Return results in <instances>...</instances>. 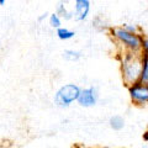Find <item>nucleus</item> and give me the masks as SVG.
<instances>
[{
	"label": "nucleus",
	"instance_id": "obj_4",
	"mask_svg": "<svg viewBox=\"0 0 148 148\" xmlns=\"http://www.w3.org/2000/svg\"><path fill=\"white\" fill-rule=\"evenodd\" d=\"M130 99L135 106H146L148 105V84L137 82L135 84L127 86Z\"/></svg>",
	"mask_w": 148,
	"mask_h": 148
},
{
	"label": "nucleus",
	"instance_id": "obj_2",
	"mask_svg": "<svg viewBox=\"0 0 148 148\" xmlns=\"http://www.w3.org/2000/svg\"><path fill=\"white\" fill-rule=\"evenodd\" d=\"M110 35L121 46V49L128 51H142V37L143 34H133L122 26L110 27Z\"/></svg>",
	"mask_w": 148,
	"mask_h": 148
},
{
	"label": "nucleus",
	"instance_id": "obj_1",
	"mask_svg": "<svg viewBox=\"0 0 148 148\" xmlns=\"http://www.w3.org/2000/svg\"><path fill=\"white\" fill-rule=\"evenodd\" d=\"M143 57L145 56L142 51L121 49L119 54L120 71H121L122 82L126 86L140 82L143 67Z\"/></svg>",
	"mask_w": 148,
	"mask_h": 148
},
{
	"label": "nucleus",
	"instance_id": "obj_6",
	"mask_svg": "<svg viewBox=\"0 0 148 148\" xmlns=\"http://www.w3.org/2000/svg\"><path fill=\"white\" fill-rule=\"evenodd\" d=\"M74 18L77 21H84L90 12V0H74Z\"/></svg>",
	"mask_w": 148,
	"mask_h": 148
},
{
	"label": "nucleus",
	"instance_id": "obj_3",
	"mask_svg": "<svg viewBox=\"0 0 148 148\" xmlns=\"http://www.w3.org/2000/svg\"><path fill=\"white\" fill-rule=\"evenodd\" d=\"M80 88L75 84H66L59 88L57 94L54 96V101L59 108H68L74 101L78 100L80 94Z\"/></svg>",
	"mask_w": 148,
	"mask_h": 148
},
{
	"label": "nucleus",
	"instance_id": "obj_15",
	"mask_svg": "<svg viewBox=\"0 0 148 148\" xmlns=\"http://www.w3.org/2000/svg\"><path fill=\"white\" fill-rule=\"evenodd\" d=\"M5 1H6V0H0V5H4V4H5Z\"/></svg>",
	"mask_w": 148,
	"mask_h": 148
},
{
	"label": "nucleus",
	"instance_id": "obj_13",
	"mask_svg": "<svg viewBox=\"0 0 148 148\" xmlns=\"http://www.w3.org/2000/svg\"><path fill=\"white\" fill-rule=\"evenodd\" d=\"M123 29H126L130 32H133V34H142V30L140 29V26L137 25H132V24H123L122 25Z\"/></svg>",
	"mask_w": 148,
	"mask_h": 148
},
{
	"label": "nucleus",
	"instance_id": "obj_9",
	"mask_svg": "<svg viewBox=\"0 0 148 148\" xmlns=\"http://www.w3.org/2000/svg\"><path fill=\"white\" fill-rule=\"evenodd\" d=\"M57 14L59 16H61L62 18H64V20H71V18L74 16V14L73 12H69L67 10V8H66V4L64 3H59L58 4V6H57Z\"/></svg>",
	"mask_w": 148,
	"mask_h": 148
},
{
	"label": "nucleus",
	"instance_id": "obj_14",
	"mask_svg": "<svg viewBox=\"0 0 148 148\" xmlns=\"http://www.w3.org/2000/svg\"><path fill=\"white\" fill-rule=\"evenodd\" d=\"M142 53L148 57V35H143L142 37Z\"/></svg>",
	"mask_w": 148,
	"mask_h": 148
},
{
	"label": "nucleus",
	"instance_id": "obj_10",
	"mask_svg": "<svg viewBox=\"0 0 148 148\" xmlns=\"http://www.w3.org/2000/svg\"><path fill=\"white\" fill-rule=\"evenodd\" d=\"M80 57H82V53L78 52V51H74V49H66L63 52V58L69 62H77Z\"/></svg>",
	"mask_w": 148,
	"mask_h": 148
},
{
	"label": "nucleus",
	"instance_id": "obj_5",
	"mask_svg": "<svg viewBox=\"0 0 148 148\" xmlns=\"http://www.w3.org/2000/svg\"><path fill=\"white\" fill-rule=\"evenodd\" d=\"M98 98H99L98 90L94 86H89L80 90V94L78 96L77 101L83 108H91V106H94L98 103Z\"/></svg>",
	"mask_w": 148,
	"mask_h": 148
},
{
	"label": "nucleus",
	"instance_id": "obj_7",
	"mask_svg": "<svg viewBox=\"0 0 148 148\" xmlns=\"http://www.w3.org/2000/svg\"><path fill=\"white\" fill-rule=\"evenodd\" d=\"M110 127L114 130V131H121V130L125 127V119L120 115H114L110 119Z\"/></svg>",
	"mask_w": 148,
	"mask_h": 148
},
{
	"label": "nucleus",
	"instance_id": "obj_12",
	"mask_svg": "<svg viewBox=\"0 0 148 148\" xmlns=\"http://www.w3.org/2000/svg\"><path fill=\"white\" fill-rule=\"evenodd\" d=\"M49 25L51 27H53V29H59V27L62 26V17L58 15L57 12L52 14V15L49 16Z\"/></svg>",
	"mask_w": 148,
	"mask_h": 148
},
{
	"label": "nucleus",
	"instance_id": "obj_8",
	"mask_svg": "<svg viewBox=\"0 0 148 148\" xmlns=\"http://www.w3.org/2000/svg\"><path fill=\"white\" fill-rule=\"evenodd\" d=\"M57 36L59 40H63V41H67V40H71L73 38L74 36H75V32L67 29V27H59V29H57Z\"/></svg>",
	"mask_w": 148,
	"mask_h": 148
},
{
	"label": "nucleus",
	"instance_id": "obj_11",
	"mask_svg": "<svg viewBox=\"0 0 148 148\" xmlns=\"http://www.w3.org/2000/svg\"><path fill=\"white\" fill-rule=\"evenodd\" d=\"M140 82L148 84V57L147 56L143 57V67H142V74H141Z\"/></svg>",
	"mask_w": 148,
	"mask_h": 148
},
{
	"label": "nucleus",
	"instance_id": "obj_16",
	"mask_svg": "<svg viewBox=\"0 0 148 148\" xmlns=\"http://www.w3.org/2000/svg\"><path fill=\"white\" fill-rule=\"evenodd\" d=\"M61 1L64 3V4H68V3H69V0H61Z\"/></svg>",
	"mask_w": 148,
	"mask_h": 148
}]
</instances>
